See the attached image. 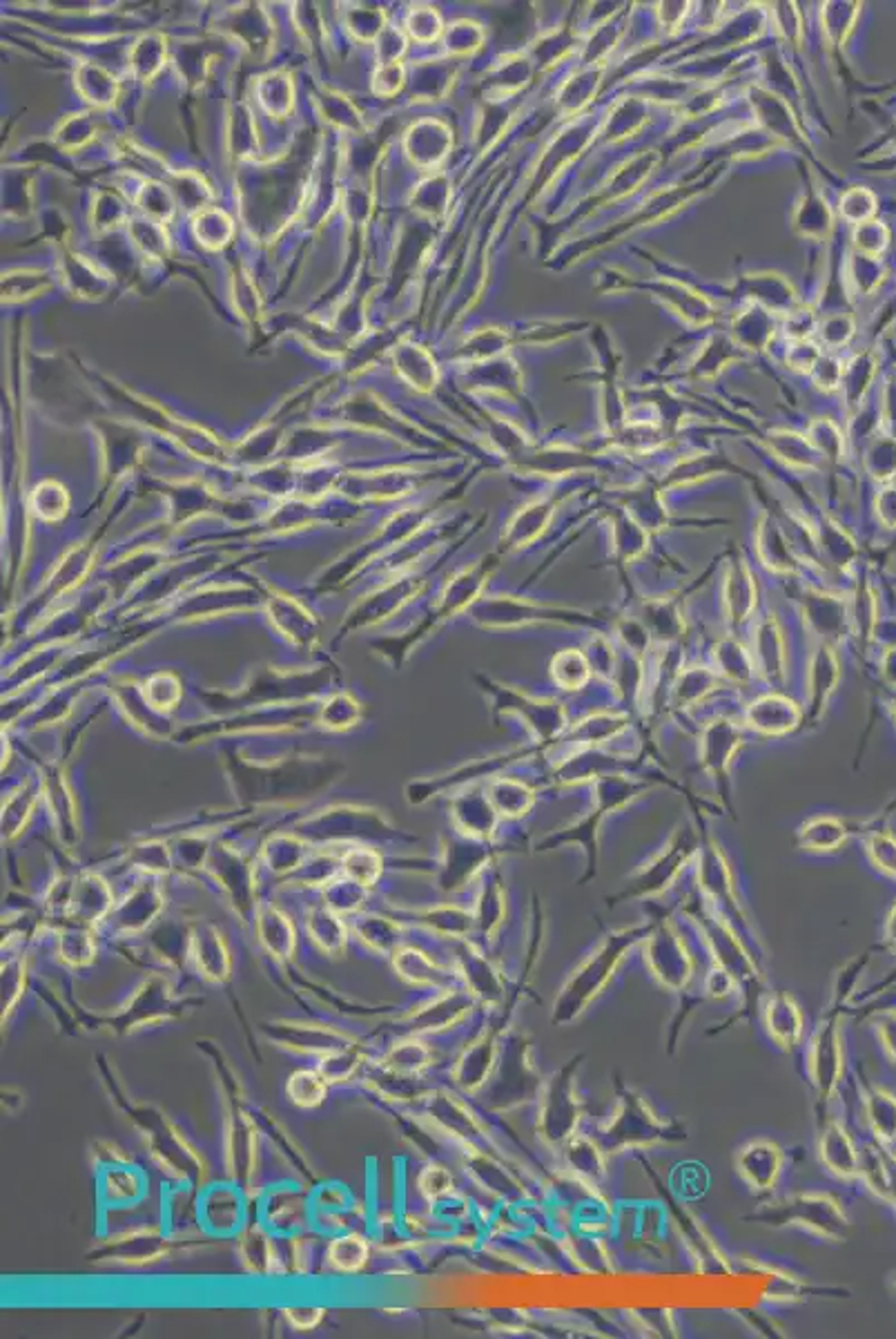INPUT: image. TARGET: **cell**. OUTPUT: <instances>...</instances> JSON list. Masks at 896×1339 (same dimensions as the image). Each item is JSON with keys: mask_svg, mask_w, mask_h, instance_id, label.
Masks as SVG:
<instances>
[{"mask_svg": "<svg viewBox=\"0 0 896 1339\" xmlns=\"http://www.w3.org/2000/svg\"><path fill=\"white\" fill-rule=\"evenodd\" d=\"M737 985H739V980L733 978L727 969L719 967V964H716V967L705 978V991L711 998H727V996L733 993Z\"/></svg>", "mask_w": 896, "mask_h": 1339, "instance_id": "23", "label": "cell"}, {"mask_svg": "<svg viewBox=\"0 0 896 1339\" xmlns=\"http://www.w3.org/2000/svg\"><path fill=\"white\" fill-rule=\"evenodd\" d=\"M324 920H326V914H321V916L313 918V922H311V934H313V940H315V944H319L321 949H324V951H328V954H339V951L344 949V942H346L344 928H342V924L337 922V918H333V916H328V922H324Z\"/></svg>", "mask_w": 896, "mask_h": 1339, "instance_id": "21", "label": "cell"}, {"mask_svg": "<svg viewBox=\"0 0 896 1339\" xmlns=\"http://www.w3.org/2000/svg\"><path fill=\"white\" fill-rule=\"evenodd\" d=\"M328 1261L339 1273H357L368 1261V1243L360 1235H344L328 1246Z\"/></svg>", "mask_w": 896, "mask_h": 1339, "instance_id": "16", "label": "cell"}, {"mask_svg": "<svg viewBox=\"0 0 896 1339\" xmlns=\"http://www.w3.org/2000/svg\"><path fill=\"white\" fill-rule=\"evenodd\" d=\"M765 1029L781 1049H794L805 1033V1018L792 993L774 991L763 1007Z\"/></svg>", "mask_w": 896, "mask_h": 1339, "instance_id": "8", "label": "cell"}, {"mask_svg": "<svg viewBox=\"0 0 896 1339\" xmlns=\"http://www.w3.org/2000/svg\"><path fill=\"white\" fill-rule=\"evenodd\" d=\"M751 1219L772 1228L798 1226L830 1241H844L850 1228L846 1210L840 1208L836 1196L828 1192L787 1196V1199L763 1206L756 1214H751Z\"/></svg>", "mask_w": 896, "mask_h": 1339, "instance_id": "3", "label": "cell"}, {"mask_svg": "<svg viewBox=\"0 0 896 1339\" xmlns=\"http://www.w3.org/2000/svg\"><path fill=\"white\" fill-rule=\"evenodd\" d=\"M879 1035L883 1047L892 1053V1059H896V1013H888L879 1023Z\"/></svg>", "mask_w": 896, "mask_h": 1339, "instance_id": "26", "label": "cell"}, {"mask_svg": "<svg viewBox=\"0 0 896 1339\" xmlns=\"http://www.w3.org/2000/svg\"><path fill=\"white\" fill-rule=\"evenodd\" d=\"M285 1319L297 1331H313L326 1317L324 1309H285Z\"/></svg>", "mask_w": 896, "mask_h": 1339, "instance_id": "25", "label": "cell"}, {"mask_svg": "<svg viewBox=\"0 0 896 1339\" xmlns=\"http://www.w3.org/2000/svg\"><path fill=\"white\" fill-rule=\"evenodd\" d=\"M785 1168V1152L778 1143L756 1138L749 1141L737 1156V1170L743 1181L756 1192L774 1190Z\"/></svg>", "mask_w": 896, "mask_h": 1339, "instance_id": "7", "label": "cell"}, {"mask_svg": "<svg viewBox=\"0 0 896 1339\" xmlns=\"http://www.w3.org/2000/svg\"><path fill=\"white\" fill-rule=\"evenodd\" d=\"M683 1138L685 1128L656 1114L647 1099L624 1085H618L614 1114L604 1125H600L598 1132V1143L609 1154L640 1150L658 1146V1143H674Z\"/></svg>", "mask_w": 896, "mask_h": 1339, "instance_id": "2", "label": "cell"}, {"mask_svg": "<svg viewBox=\"0 0 896 1339\" xmlns=\"http://www.w3.org/2000/svg\"><path fill=\"white\" fill-rule=\"evenodd\" d=\"M285 1092H289V1099L297 1105V1107H317L326 1101L328 1094V1081L324 1079L321 1071H313V1069H299L289 1079V1085H285Z\"/></svg>", "mask_w": 896, "mask_h": 1339, "instance_id": "15", "label": "cell"}, {"mask_svg": "<svg viewBox=\"0 0 896 1339\" xmlns=\"http://www.w3.org/2000/svg\"><path fill=\"white\" fill-rule=\"evenodd\" d=\"M647 936H649V926H632V928H624V932L609 934L598 949L580 962V967L571 974L560 993L555 996L551 1023L569 1025L573 1021H578V1018L604 993L609 982L614 980L616 971L620 969L626 954H630L634 946Z\"/></svg>", "mask_w": 896, "mask_h": 1339, "instance_id": "1", "label": "cell"}, {"mask_svg": "<svg viewBox=\"0 0 896 1339\" xmlns=\"http://www.w3.org/2000/svg\"><path fill=\"white\" fill-rule=\"evenodd\" d=\"M644 962L660 985L671 991L685 989L696 971V960L685 940L665 926L649 932V942L644 938Z\"/></svg>", "mask_w": 896, "mask_h": 1339, "instance_id": "5", "label": "cell"}, {"mask_svg": "<svg viewBox=\"0 0 896 1339\" xmlns=\"http://www.w3.org/2000/svg\"><path fill=\"white\" fill-rule=\"evenodd\" d=\"M241 1250H243V1261L248 1263L250 1271L259 1275L273 1273V1263H275L273 1243L268 1241V1237L261 1230H250L243 1237Z\"/></svg>", "mask_w": 896, "mask_h": 1339, "instance_id": "19", "label": "cell"}, {"mask_svg": "<svg viewBox=\"0 0 896 1339\" xmlns=\"http://www.w3.org/2000/svg\"><path fill=\"white\" fill-rule=\"evenodd\" d=\"M396 969L410 985L418 987H442L446 974L426 954L418 949H404L396 954Z\"/></svg>", "mask_w": 896, "mask_h": 1339, "instance_id": "14", "label": "cell"}, {"mask_svg": "<svg viewBox=\"0 0 896 1339\" xmlns=\"http://www.w3.org/2000/svg\"><path fill=\"white\" fill-rule=\"evenodd\" d=\"M428 1061H431V1051L418 1041L400 1043L388 1056L390 1067L400 1071V1074H418V1071H422L428 1065Z\"/></svg>", "mask_w": 896, "mask_h": 1339, "instance_id": "20", "label": "cell"}, {"mask_svg": "<svg viewBox=\"0 0 896 1339\" xmlns=\"http://www.w3.org/2000/svg\"><path fill=\"white\" fill-rule=\"evenodd\" d=\"M194 960L206 978L219 982L230 978V956L217 936H212V940H196Z\"/></svg>", "mask_w": 896, "mask_h": 1339, "instance_id": "17", "label": "cell"}, {"mask_svg": "<svg viewBox=\"0 0 896 1339\" xmlns=\"http://www.w3.org/2000/svg\"><path fill=\"white\" fill-rule=\"evenodd\" d=\"M687 853H689V844L687 842L676 844L665 857H660V860L647 873H644L642 878H638L632 884V893H624L622 898L644 896V893H654V891H660L662 886H667V882H671L678 875L680 866L685 864V855Z\"/></svg>", "mask_w": 896, "mask_h": 1339, "instance_id": "13", "label": "cell"}, {"mask_svg": "<svg viewBox=\"0 0 896 1339\" xmlns=\"http://www.w3.org/2000/svg\"><path fill=\"white\" fill-rule=\"evenodd\" d=\"M495 1059H497L495 1041L491 1039V1035H484V1039L473 1043L471 1051H466L460 1059L455 1069L457 1083H462L466 1089H477L479 1085H484V1081H487Z\"/></svg>", "mask_w": 896, "mask_h": 1339, "instance_id": "11", "label": "cell"}, {"mask_svg": "<svg viewBox=\"0 0 896 1339\" xmlns=\"http://www.w3.org/2000/svg\"><path fill=\"white\" fill-rule=\"evenodd\" d=\"M818 1154L823 1166L840 1178H854L861 1174V1154H858L846 1125L830 1118L820 1130Z\"/></svg>", "mask_w": 896, "mask_h": 1339, "instance_id": "9", "label": "cell"}, {"mask_svg": "<svg viewBox=\"0 0 896 1339\" xmlns=\"http://www.w3.org/2000/svg\"><path fill=\"white\" fill-rule=\"evenodd\" d=\"M582 1056L571 1059L540 1087V1110H537V1132L553 1148L578 1134L582 1118V1101L576 1092V1076Z\"/></svg>", "mask_w": 896, "mask_h": 1339, "instance_id": "4", "label": "cell"}, {"mask_svg": "<svg viewBox=\"0 0 896 1339\" xmlns=\"http://www.w3.org/2000/svg\"><path fill=\"white\" fill-rule=\"evenodd\" d=\"M844 1039H840L836 1018H828L814 1033L808 1049V1076L823 1103L830 1101L836 1092L840 1076H844Z\"/></svg>", "mask_w": 896, "mask_h": 1339, "instance_id": "6", "label": "cell"}, {"mask_svg": "<svg viewBox=\"0 0 896 1339\" xmlns=\"http://www.w3.org/2000/svg\"><path fill=\"white\" fill-rule=\"evenodd\" d=\"M866 1107H868V1118L872 1123V1128L876 1132V1136H881L886 1141L896 1136V1099L883 1089H874V1092L866 1099Z\"/></svg>", "mask_w": 896, "mask_h": 1339, "instance_id": "18", "label": "cell"}, {"mask_svg": "<svg viewBox=\"0 0 896 1339\" xmlns=\"http://www.w3.org/2000/svg\"><path fill=\"white\" fill-rule=\"evenodd\" d=\"M471 996L464 991H446L444 996H440L438 1000H433L428 1009H424L422 1013H418V1029L426 1031V1029H444L448 1025H453L457 1021L471 1011Z\"/></svg>", "mask_w": 896, "mask_h": 1339, "instance_id": "12", "label": "cell"}, {"mask_svg": "<svg viewBox=\"0 0 896 1339\" xmlns=\"http://www.w3.org/2000/svg\"><path fill=\"white\" fill-rule=\"evenodd\" d=\"M562 1154L567 1168L582 1181L596 1186L606 1176V1156L598 1141L576 1134L564 1143Z\"/></svg>", "mask_w": 896, "mask_h": 1339, "instance_id": "10", "label": "cell"}, {"mask_svg": "<svg viewBox=\"0 0 896 1339\" xmlns=\"http://www.w3.org/2000/svg\"><path fill=\"white\" fill-rule=\"evenodd\" d=\"M464 971L471 974V985H473V993H489L495 996L499 993V982H497V971L491 967V964L479 958V956H466V964Z\"/></svg>", "mask_w": 896, "mask_h": 1339, "instance_id": "22", "label": "cell"}, {"mask_svg": "<svg viewBox=\"0 0 896 1339\" xmlns=\"http://www.w3.org/2000/svg\"><path fill=\"white\" fill-rule=\"evenodd\" d=\"M420 1186L428 1196H442L453 1188V1178L444 1168H428L420 1178Z\"/></svg>", "mask_w": 896, "mask_h": 1339, "instance_id": "24", "label": "cell"}]
</instances>
